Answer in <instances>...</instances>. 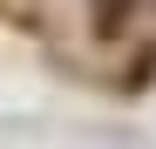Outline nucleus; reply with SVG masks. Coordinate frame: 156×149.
Instances as JSON below:
<instances>
[{"label":"nucleus","mask_w":156,"mask_h":149,"mask_svg":"<svg viewBox=\"0 0 156 149\" xmlns=\"http://www.w3.org/2000/svg\"><path fill=\"white\" fill-rule=\"evenodd\" d=\"M129 7H136V0H95V34H102V41L122 34V27H129Z\"/></svg>","instance_id":"nucleus-1"}]
</instances>
